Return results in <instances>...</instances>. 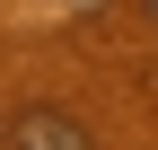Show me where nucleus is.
<instances>
[{
    "label": "nucleus",
    "mask_w": 158,
    "mask_h": 150,
    "mask_svg": "<svg viewBox=\"0 0 158 150\" xmlns=\"http://www.w3.org/2000/svg\"><path fill=\"white\" fill-rule=\"evenodd\" d=\"M0 141H9V133H0Z\"/></svg>",
    "instance_id": "7ed1b4c3"
},
{
    "label": "nucleus",
    "mask_w": 158,
    "mask_h": 150,
    "mask_svg": "<svg viewBox=\"0 0 158 150\" xmlns=\"http://www.w3.org/2000/svg\"><path fill=\"white\" fill-rule=\"evenodd\" d=\"M141 9H149V18H158V0H141Z\"/></svg>",
    "instance_id": "f03ea898"
},
{
    "label": "nucleus",
    "mask_w": 158,
    "mask_h": 150,
    "mask_svg": "<svg viewBox=\"0 0 158 150\" xmlns=\"http://www.w3.org/2000/svg\"><path fill=\"white\" fill-rule=\"evenodd\" d=\"M9 150H97V133L70 106H18L9 115Z\"/></svg>",
    "instance_id": "f257e3e1"
}]
</instances>
